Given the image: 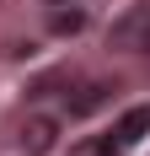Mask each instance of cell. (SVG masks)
Wrapping results in <instances>:
<instances>
[{"label": "cell", "instance_id": "obj_3", "mask_svg": "<svg viewBox=\"0 0 150 156\" xmlns=\"http://www.w3.org/2000/svg\"><path fill=\"white\" fill-rule=\"evenodd\" d=\"M70 156H123V151H118V140H113V135H86V140L70 145Z\"/></svg>", "mask_w": 150, "mask_h": 156}, {"label": "cell", "instance_id": "obj_6", "mask_svg": "<svg viewBox=\"0 0 150 156\" xmlns=\"http://www.w3.org/2000/svg\"><path fill=\"white\" fill-rule=\"evenodd\" d=\"M48 5H80V0H48Z\"/></svg>", "mask_w": 150, "mask_h": 156}, {"label": "cell", "instance_id": "obj_1", "mask_svg": "<svg viewBox=\"0 0 150 156\" xmlns=\"http://www.w3.org/2000/svg\"><path fill=\"white\" fill-rule=\"evenodd\" d=\"M113 43H118V48H134V54H150V5H134L129 16L113 22Z\"/></svg>", "mask_w": 150, "mask_h": 156}, {"label": "cell", "instance_id": "obj_2", "mask_svg": "<svg viewBox=\"0 0 150 156\" xmlns=\"http://www.w3.org/2000/svg\"><path fill=\"white\" fill-rule=\"evenodd\" d=\"M107 135L118 140V151H134V145H139V140L150 135V108H145V102H139V108H129V113L118 119V124L107 129Z\"/></svg>", "mask_w": 150, "mask_h": 156}, {"label": "cell", "instance_id": "obj_4", "mask_svg": "<svg viewBox=\"0 0 150 156\" xmlns=\"http://www.w3.org/2000/svg\"><path fill=\"white\" fill-rule=\"evenodd\" d=\"M48 27H54V32H80V27H86V11H80V5H75V11L54 5V16H48Z\"/></svg>", "mask_w": 150, "mask_h": 156}, {"label": "cell", "instance_id": "obj_5", "mask_svg": "<svg viewBox=\"0 0 150 156\" xmlns=\"http://www.w3.org/2000/svg\"><path fill=\"white\" fill-rule=\"evenodd\" d=\"M48 140H54V119H32V124H27V151L32 156L48 151Z\"/></svg>", "mask_w": 150, "mask_h": 156}]
</instances>
